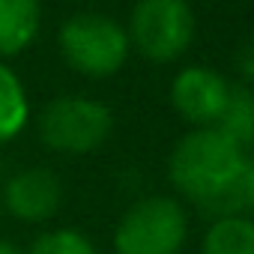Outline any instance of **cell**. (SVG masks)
<instances>
[{"instance_id": "obj_11", "label": "cell", "mask_w": 254, "mask_h": 254, "mask_svg": "<svg viewBox=\"0 0 254 254\" xmlns=\"http://www.w3.org/2000/svg\"><path fill=\"white\" fill-rule=\"evenodd\" d=\"M215 129L224 132L245 156L254 150V87L251 84H233Z\"/></svg>"}, {"instance_id": "obj_9", "label": "cell", "mask_w": 254, "mask_h": 254, "mask_svg": "<svg viewBox=\"0 0 254 254\" xmlns=\"http://www.w3.org/2000/svg\"><path fill=\"white\" fill-rule=\"evenodd\" d=\"M30 123V99L21 78L0 60V147L15 141Z\"/></svg>"}, {"instance_id": "obj_16", "label": "cell", "mask_w": 254, "mask_h": 254, "mask_svg": "<svg viewBox=\"0 0 254 254\" xmlns=\"http://www.w3.org/2000/svg\"><path fill=\"white\" fill-rule=\"evenodd\" d=\"M0 215H3V203H0Z\"/></svg>"}, {"instance_id": "obj_13", "label": "cell", "mask_w": 254, "mask_h": 254, "mask_svg": "<svg viewBox=\"0 0 254 254\" xmlns=\"http://www.w3.org/2000/svg\"><path fill=\"white\" fill-rule=\"evenodd\" d=\"M221 215H254V156L245 159L227 200H224V212Z\"/></svg>"}, {"instance_id": "obj_8", "label": "cell", "mask_w": 254, "mask_h": 254, "mask_svg": "<svg viewBox=\"0 0 254 254\" xmlns=\"http://www.w3.org/2000/svg\"><path fill=\"white\" fill-rule=\"evenodd\" d=\"M42 27V0H0V60L27 51Z\"/></svg>"}, {"instance_id": "obj_3", "label": "cell", "mask_w": 254, "mask_h": 254, "mask_svg": "<svg viewBox=\"0 0 254 254\" xmlns=\"http://www.w3.org/2000/svg\"><path fill=\"white\" fill-rule=\"evenodd\" d=\"M57 48L66 66L84 78H111L132 54L126 27L105 12H75L57 30Z\"/></svg>"}, {"instance_id": "obj_4", "label": "cell", "mask_w": 254, "mask_h": 254, "mask_svg": "<svg viewBox=\"0 0 254 254\" xmlns=\"http://www.w3.org/2000/svg\"><path fill=\"white\" fill-rule=\"evenodd\" d=\"M189 242V212L174 194H147L114 227V254H180Z\"/></svg>"}, {"instance_id": "obj_6", "label": "cell", "mask_w": 254, "mask_h": 254, "mask_svg": "<svg viewBox=\"0 0 254 254\" xmlns=\"http://www.w3.org/2000/svg\"><path fill=\"white\" fill-rule=\"evenodd\" d=\"M233 84L212 66H183L168 90L171 108L180 120H186L191 129L215 126L224 114V105L230 99Z\"/></svg>"}, {"instance_id": "obj_1", "label": "cell", "mask_w": 254, "mask_h": 254, "mask_svg": "<svg viewBox=\"0 0 254 254\" xmlns=\"http://www.w3.org/2000/svg\"><path fill=\"white\" fill-rule=\"evenodd\" d=\"M245 153L215 126L186 132L168 156V177L177 194L212 218L224 212V200L245 165Z\"/></svg>"}, {"instance_id": "obj_10", "label": "cell", "mask_w": 254, "mask_h": 254, "mask_svg": "<svg viewBox=\"0 0 254 254\" xmlns=\"http://www.w3.org/2000/svg\"><path fill=\"white\" fill-rule=\"evenodd\" d=\"M200 254H254V218L248 215H218L209 221Z\"/></svg>"}, {"instance_id": "obj_5", "label": "cell", "mask_w": 254, "mask_h": 254, "mask_svg": "<svg viewBox=\"0 0 254 254\" xmlns=\"http://www.w3.org/2000/svg\"><path fill=\"white\" fill-rule=\"evenodd\" d=\"M126 33L132 51L156 66H165L191 48L197 18L189 0H135Z\"/></svg>"}, {"instance_id": "obj_2", "label": "cell", "mask_w": 254, "mask_h": 254, "mask_svg": "<svg viewBox=\"0 0 254 254\" xmlns=\"http://www.w3.org/2000/svg\"><path fill=\"white\" fill-rule=\"evenodd\" d=\"M114 132V114L111 108L84 93L54 96L42 105L36 117V135L45 150L57 156H90Z\"/></svg>"}, {"instance_id": "obj_15", "label": "cell", "mask_w": 254, "mask_h": 254, "mask_svg": "<svg viewBox=\"0 0 254 254\" xmlns=\"http://www.w3.org/2000/svg\"><path fill=\"white\" fill-rule=\"evenodd\" d=\"M0 254H27L18 242H12V239H6V236H0Z\"/></svg>"}, {"instance_id": "obj_7", "label": "cell", "mask_w": 254, "mask_h": 254, "mask_svg": "<svg viewBox=\"0 0 254 254\" xmlns=\"http://www.w3.org/2000/svg\"><path fill=\"white\" fill-rule=\"evenodd\" d=\"M0 203L3 209L24 221V224H45L57 215L63 203V186L60 177L51 168H21L6 177L0 189Z\"/></svg>"}, {"instance_id": "obj_14", "label": "cell", "mask_w": 254, "mask_h": 254, "mask_svg": "<svg viewBox=\"0 0 254 254\" xmlns=\"http://www.w3.org/2000/svg\"><path fill=\"white\" fill-rule=\"evenodd\" d=\"M233 63H236V72L242 75V81L254 87V33H248L239 42V48L233 54Z\"/></svg>"}, {"instance_id": "obj_12", "label": "cell", "mask_w": 254, "mask_h": 254, "mask_svg": "<svg viewBox=\"0 0 254 254\" xmlns=\"http://www.w3.org/2000/svg\"><path fill=\"white\" fill-rule=\"evenodd\" d=\"M27 254H99V251H96L93 239L84 236L81 230H75V227H51V230L39 233L30 242Z\"/></svg>"}]
</instances>
